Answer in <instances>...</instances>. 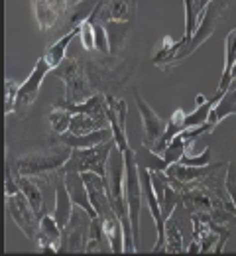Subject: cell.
I'll return each mask as SVG.
<instances>
[{"mask_svg": "<svg viewBox=\"0 0 236 256\" xmlns=\"http://www.w3.org/2000/svg\"><path fill=\"white\" fill-rule=\"evenodd\" d=\"M229 6H231V0H211L209 6L203 12V18L195 34H193V38L189 42H181V40L179 42H171V38H166L164 46L154 56V64H169V67H173V65H179L183 60L191 58L203 44L215 34L219 22L223 20V16H225Z\"/></svg>", "mask_w": 236, "mask_h": 256, "instance_id": "obj_1", "label": "cell"}, {"mask_svg": "<svg viewBox=\"0 0 236 256\" xmlns=\"http://www.w3.org/2000/svg\"><path fill=\"white\" fill-rule=\"evenodd\" d=\"M73 148L65 142L47 146L43 150H34L28 154L18 156L14 162L16 176H41V174H55L61 172L63 166L69 162Z\"/></svg>", "mask_w": 236, "mask_h": 256, "instance_id": "obj_2", "label": "cell"}, {"mask_svg": "<svg viewBox=\"0 0 236 256\" xmlns=\"http://www.w3.org/2000/svg\"><path fill=\"white\" fill-rule=\"evenodd\" d=\"M124 166H126V176H124V190H126V203L130 211V224H132V234L134 242L140 250V209L144 199V190H142V180H140V166H138V156L136 150L126 148L124 150Z\"/></svg>", "mask_w": 236, "mask_h": 256, "instance_id": "obj_3", "label": "cell"}, {"mask_svg": "<svg viewBox=\"0 0 236 256\" xmlns=\"http://www.w3.org/2000/svg\"><path fill=\"white\" fill-rule=\"evenodd\" d=\"M116 146L114 138L97 144V146H91V148H77L73 150L69 162L63 166V174L65 172H95L99 176L106 178V166H108V158H110V152L112 148Z\"/></svg>", "mask_w": 236, "mask_h": 256, "instance_id": "obj_4", "label": "cell"}, {"mask_svg": "<svg viewBox=\"0 0 236 256\" xmlns=\"http://www.w3.org/2000/svg\"><path fill=\"white\" fill-rule=\"evenodd\" d=\"M6 211L12 217V221L18 224V228L30 238L37 242V234H39V215L34 211V207L30 205V201L26 199V195L22 192L14 193V195H6Z\"/></svg>", "mask_w": 236, "mask_h": 256, "instance_id": "obj_5", "label": "cell"}, {"mask_svg": "<svg viewBox=\"0 0 236 256\" xmlns=\"http://www.w3.org/2000/svg\"><path fill=\"white\" fill-rule=\"evenodd\" d=\"M91 215L81 209L79 213L73 211V217L69 224L63 228L61 236V246L59 252H87V238H89V224H91Z\"/></svg>", "mask_w": 236, "mask_h": 256, "instance_id": "obj_6", "label": "cell"}, {"mask_svg": "<svg viewBox=\"0 0 236 256\" xmlns=\"http://www.w3.org/2000/svg\"><path fill=\"white\" fill-rule=\"evenodd\" d=\"M57 75L59 79L65 83V100L71 102H81L85 98L91 96V87L89 81L85 79V73L81 69V65L77 64V60H67L57 67Z\"/></svg>", "mask_w": 236, "mask_h": 256, "instance_id": "obj_7", "label": "cell"}, {"mask_svg": "<svg viewBox=\"0 0 236 256\" xmlns=\"http://www.w3.org/2000/svg\"><path fill=\"white\" fill-rule=\"evenodd\" d=\"M221 166H213V164H209V166H185L181 162H175L166 170V176L179 192L185 193L187 190H191L193 184H199L201 180L211 176Z\"/></svg>", "mask_w": 236, "mask_h": 256, "instance_id": "obj_8", "label": "cell"}, {"mask_svg": "<svg viewBox=\"0 0 236 256\" xmlns=\"http://www.w3.org/2000/svg\"><path fill=\"white\" fill-rule=\"evenodd\" d=\"M134 100H136V106H138V110H140V116H142V128H144V146H148V148H154L158 142H160V138L166 134V128H168V120L166 118H162L142 96L140 93L136 91L134 95Z\"/></svg>", "mask_w": 236, "mask_h": 256, "instance_id": "obj_9", "label": "cell"}, {"mask_svg": "<svg viewBox=\"0 0 236 256\" xmlns=\"http://www.w3.org/2000/svg\"><path fill=\"white\" fill-rule=\"evenodd\" d=\"M106 114H108V122L112 128L114 142L124 152L126 148H130V142H128V136H126V116H128L126 100L106 95Z\"/></svg>", "mask_w": 236, "mask_h": 256, "instance_id": "obj_10", "label": "cell"}, {"mask_svg": "<svg viewBox=\"0 0 236 256\" xmlns=\"http://www.w3.org/2000/svg\"><path fill=\"white\" fill-rule=\"evenodd\" d=\"M138 0H99L95 6V16L106 22V20H124L132 22L136 16Z\"/></svg>", "mask_w": 236, "mask_h": 256, "instance_id": "obj_11", "label": "cell"}, {"mask_svg": "<svg viewBox=\"0 0 236 256\" xmlns=\"http://www.w3.org/2000/svg\"><path fill=\"white\" fill-rule=\"evenodd\" d=\"M63 228L57 224L55 217L45 213L39 219V234H37V246L43 252H59L61 246Z\"/></svg>", "mask_w": 236, "mask_h": 256, "instance_id": "obj_12", "label": "cell"}, {"mask_svg": "<svg viewBox=\"0 0 236 256\" xmlns=\"http://www.w3.org/2000/svg\"><path fill=\"white\" fill-rule=\"evenodd\" d=\"M61 174H63V172H61ZM63 180H65V186H67L69 195H71L73 203H75L79 209H85L93 219L99 217L97 211H95V207H93V201H91V197H89V190H87V186H85L83 176H81L79 172H65V174H63Z\"/></svg>", "mask_w": 236, "mask_h": 256, "instance_id": "obj_13", "label": "cell"}, {"mask_svg": "<svg viewBox=\"0 0 236 256\" xmlns=\"http://www.w3.org/2000/svg\"><path fill=\"white\" fill-rule=\"evenodd\" d=\"M235 65H236V30H233V32L227 36V40H225V65H223V77H221L219 89H217V93L213 96L215 104L229 93V89L233 85L231 73H233V67Z\"/></svg>", "mask_w": 236, "mask_h": 256, "instance_id": "obj_14", "label": "cell"}, {"mask_svg": "<svg viewBox=\"0 0 236 256\" xmlns=\"http://www.w3.org/2000/svg\"><path fill=\"white\" fill-rule=\"evenodd\" d=\"M73 199L69 195V190L65 186L63 174L57 172V182H55V209H53V217L61 228H65L73 217Z\"/></svg>", "mask_w": 236, "mask_h": 256, "instance_id": "obj_15", "label": "cell"}, {"mask_svg": "<svg viewBox=\"0 0 236 256\" xmlns=\"http://www.w3.org/2000/svg\"><path fill=\"white\" fill-rule=\"evenodd\" d=\"M114 138L112 136V128H101V130H95V132H89V134H73V132H63L59 134V142H65L67 146H71L73 150L77 148H91V146H97L102 144L106 140Z\"/></svg>", "mask_w": 236, "mask_h": 256, "instance_id": "obj_16", "label": "cell"}, {"mask_svg": "<svg viewBox=\"0 0 236 256\" xmlns=\"http://www.w3.org/2000/svg\"><path fill=\"white\" fill-rule=\"evenodd\" d=\"M20 192L26 195V199L30 201V205L34 207V211L41 217L45 215V201H43V192H41V184L35 180V176H16Z\"/></svg>", "mask_w": 236, "mask_h": 256, "instance_id": "obj_17", "label": "cell"}, {"mask_svg": "<svg viewBox=\"0 0 236 256\" xmlns=\"http://www.w3.org/2000/svg\"><path fill=\"white\" fill-rule=\"evenodd\" d=\"M101 128H110L108 118H99V116H93V114L77 112L71 118L69 132H73V134H89V132H95V130H101Z\"/></svg>", "mask_w": 236, "mask_h": 256, "instance_id": "obj_18", "label": "cell"}, {"mask_svg": "<svg viewBox=\"0 0 236 256\" xmlns=\"http://www.w3.org/2000/svg\"><path fill=\"white\" fill-rule=\"evenodd\" d=\"M185 114L187 112H183V108H177V110H173V114L169 116L168 120V128H166V134L160 138V142L154 146V148H150V150H154L156 154H162L164 150H166V146H168L169 142L179 134V132H183L185 130Z\"/></svg>", "mask_w": 236, "mask_h": 256, "instance_id": "obj_19", "label": "cell"}, {"mask_svg": "<svg viewBox=\"0 0 236 256\" xmlns=\"http://www.w3.org/2000/svg\"><path fill=\"white\" fill-rule=\"evenodd\" d=\"M104 250H110V242L106 238V232H104V226H102V219L101 217H95V219H91V224H89L87 252H104Z\"/></svg>", "mask_w": 236, "mask_h": 256, "instance_id": "obj_20", "label": "cell"}, {"mask_svg": "<svg viewBox=\"0 0 236 256\" xmlns=\"http://www.w3.org/2000/svg\"><path fill=\"white\" fill-rule=\"evenodd\" d=\"M195 102H197V108L193 112L185 114V126L187 128H197L207 124L209 122V116H211V110L215 106V100L213 98H207L201 93L195 96Z\"/></svg>", "mask_w": 236, "mask_h": 256, "instance_id": "obj_21", "label": "cell"}, {"mask_svg": "<svg viewBox=\"0 0 236 256\" xmlns=\"http://www.w3.org/2000/svg\"><path fill=\"white\" fill-rule=\"evenodd\" d=\"M231 114H236V89L233 93L229 89V93L213 106L211 116H209V124H213V126L217 128L227 116H231Z\"/></svg>", "mask_w": 236, "mask_h": 256, "instance_id": "obj_22", "label": "cell"}, {"mask_svg": "<svg viewBox=\"0 0 236 256\" xmlns=\"http://www.w3.org/2000/svg\"><path fill=\"white\" fill-rule=\"evenodd\" d=\"M183 4H185V34L181 42H189L201 22L205 8L201 6V0H183Z\"/></svg>", "mask_w": 236, "mask_h": 256, "instance_id": "obj_23", "label": "cell"}, {"mask_svg": "<svg viewBox=\"0 0 236 256\" xmlns=\"http://www.w3.org/2000/svg\"><path fill=\"white\" fill-rule=\"evenodd\" d=\"M130 26H132V22H124V20H106L104 22V28H106V34H108V42H110V50L112 52L124 44Z\"/></svg>", "mask_w": 236, "mask_h": 256, "instance_id": "obj_24", "label": "cell"}, {"mask_svg": "<svg viewBox=\"0 0 236 256\" xmlns=\"http://www.w3.org/2000/svg\"><path fill=\"white\" fill-rule=\"evenodd\" d=\"M183 250V238L181 230L175 223L173 215L166 221V252H181Z\"/></svg>", "mask_w": 236, "mask_h": 256, "instance_id": "obj_25", "label": "cell"}, {"mask_svg": "<svg viewBox=\"0 0 236 256\" xmlns=\"http://www.w3.org/2000/svg\"><path fill=\"white\" fill-rule=\"evenodd\" d=\"M71 118L73 114L65 110V108H59V106H53V112L49 114V124H51V130L59 136L63 132L69 130V124H71Z\"/></svg>", "mask_w": 236, "mask_h": 256, "instance_id": "obj_26", "label": "cell"}, {"mask_svg": "<svg viewBox=\"0 0 236 256\" xmlns=\"http://www.w3.org/2000/svg\"><path fill=\"white\" fill-rule=\"evenodd\" d=\"M79 40H81V44H83V48L87 52L95 50V28H93L91 16L79 24Z\"/></svg>", "mask_w": 236, "mask_h": 256, "instance_id": "obj_27", "label": "cell"}, {"mask_svg": "<svg viewBox=\"0 0 236 256\" xmlns=\"http://www.w3.org/2000/svg\"><path fill=\"white\" fill-rule=\"evenodd\" d=\"M20 85L22 83H16L14 79H6V98H4V112L10 114L14 112V106H16V98H18V91H20Z\"/></svg>", "mask_w": 236, "mask_h": 256, "instance_id": "obj_28", "label": "cell"}, {"mask_svg": "<svg viewBox=\"0 0 236 256\" xmlns=\"http://www.w3.org/2000/svg\"><path fill=\"white\" fill-rule=\"evenodd\" d=\"M225 190L229 193L231 201L236 207V160H233L227 166V174H225Z\"/></svg>", "mask_w": 236, "mask_h": 256, "instance_id": "obj_29", "label": "cell"}, {"mask_svg": "<svg viewBox=\"0 0 236 256\" xmlns=\"http://www.w3.org/2000/svg\"><path fill=\"white\" fill-rule=\"evenodd\" d=\"M211 156H213V148L207 146L199 156H187V154H185L179 162L185 164V166H209V164H211Z\"/></svg>", "mask_w": 236, "mask_h": 256, "instance_id": "obj_30", "label": "cell"}, {"mask_svg": "<svg viewBox=\"0 0 236 256\" xmlns=\"http://www.w3.org/2000/svg\"><path fill=\"white\" fill-rule=\"evenodd\" d=\"M187 252H201V244H199V242L193 238V242L187 246Z\"/></svg>", "mask_w": 236, "mask_h": 256, "instance_id": "obj_31", "label": "cell"}, {"mask_svg": "<svg viewBox=\"0 0 236 256\" xmlns=\"http://www.w3.org/2000/svg\"><path fill=\"white\" fill-rule=\"evenodd\" d=\"M209 2H211V0H201V6L203 8H207V6H209Z\"/></svg>", "mask_w": 236, "mask_h": 256, "instance_id": "obj_32", "label": "cell"}, {"mask_svg": "<svg viewBox=\"0 0 236 256\" xmlns=\"http://www.w3.org/2000/svg\"><path fill=\"white\" fill-rule=\"evenodd\" d=\"M71 2H73V4H81L83 0H71Z\"/></svg>", "mask_w": 236, "mask_h": 256, "instance_id": "obj_33", "label": "cell"}, {"mask_svg": "<svg viewBox=\"0 0 236 256\" xmlns=\"http://www.w3.org/2000/svg\"><path fill=\"white\" fill-rule=\"evenodd\" d=\"M63 2H71V0H63Z\"/></svg>", "mask_w": 236, "mask_h": 256, "instance_id": "obj_34", "label": "cell"}]
</instances>
